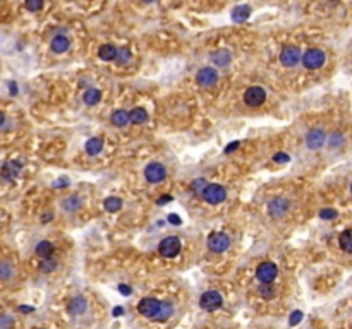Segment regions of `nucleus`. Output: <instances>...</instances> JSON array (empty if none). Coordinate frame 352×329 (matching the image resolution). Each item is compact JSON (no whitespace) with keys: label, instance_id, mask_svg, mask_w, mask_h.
Wrapping results in <instances>:
<instances>
[{"label":"nucleus","instance_id":"nucleus-1","mask_svg":"<svg viewBox=\"0 0 352 329\" xmlns=\"http://www.w3.org/2000/svg\"><path fill=\"white\" fill-rule=\"evenodd\" d=\"M302 64L306 69L314 70L325 64V54H323L319 48H309L306 54L302 55Z\"/></svg>","mask_w":352,"mask_h":329},{"label":"nucleus","instance_id":"nucleus-2","mask_svg":"<svg viewBox=\"0 0 352 329\" xmlns=\"http://www.w3.org/2000/svg\"><path fill=\"white\" fill-rule=\"evenodd\" d=\"M229 246H230V238L225 234H222V232H215V234L208 236V248L211 252H215V254L225 252Z\"/></svg>","mask_w":352,"mask_h":329},{"label":"nucleus","instance_id":"nucleus-3","mask_svg":"<svg viewBox=\"0 0 352 329\" xmlns=\"http://www.w3.org/2000/svg\"><path fill=\"white\" fill-rule=\"evenodd\" d=\"M199 306H201L203 310L213 312L223 306V298L218 292L211 290V292H206V294L201 295V298H199Z\"/></svg>","mask_w":352,"mask_h":329},{"label":"nucleus","instance_id":"nucleus-4","mask_svg":"<svg viewBox=\"0 0 352 329\" xmlns=\"http://www.w3.org/2000/svg\"><path fill=\"white\" fill-rule=\"evenodd\" d=\"M225 198H227L225 188L218 186V184H208V187L203 192V199L210 204H220L225 200Z\"/></svg>","mask_w":352,"mask_h":329},{"label":"nucleus","instance_id":"nucleus-5","mask_svg":"<svg viewBox=\"0 0 352 329\" xmlns=\"http://www.w3.org/2000/svg\"><path fill=\"white\" fill-rule=\"evenodd\" d=\"M163 302H160L157 298H143L138 306V310L141 316H145L148 319H155L157 314L160 312V307H162Z\"/></svg>","mask_w":352,"mask_h":329},{"label":"nucleus","instance_id":"nucleus-6","mask_svg":"<svg viewBox=\"0 0 352 329\" xmlns=\"http://www.w3.org/2000/svg\"><path fill=\"white\" fill-rule=\"evenodd\" d=\"M158 250L163 258H175V256L181 252V240L175 238V236H169V238H163L158 246Z\"/></svg>","mask_w":352,"mask_h":329},{"label":"nucleus","instance_id":"nucleus-7","mask_svg":"<svg viewBox=\"0 0 352 329\" xmlns=\"http://www.w3.org/2000/svg\"><path fill=\"white\" fill-rule=\"evenodd\" d=\"M265 100H266V93H265V90H263V88H259V86L249 88V90L244 93V102H246V105H249V106L263 105V103H265Z\"/></svg>","mask_w":352,"mask_h":329},{"label":"nucleus","instance_id":"nucleus-8","mask_svg":"<svg viewBox=\"0 0 352 329\" xmlns=\"http://www.w3.org/2000/svg\"><path fill=\"white\" fill-rule=\"evenodd\" d=\"M23 170V164L19 162H7L4 163L2 170H0V178H2V182H14L16 178L19 176Z\"/></svg>","mask_w":352,"mask_h":329},{"label":"nucleus","instance_id":"nucleus-9","mask_svg":"<svg viewBox=\"0 0 352 329\" xmlns=\"http://www.w3.org/2000/svg\"><path fill=\"white\" fill-rule=\"evenodd\" d=\"M277 272H278V270L273 262H263V264H259L258 271H256V278H258L261 283L268 284L277 278Z\"/></svg>","mask_w":352,"mask_h":329},{"label":"nucleus","instance_id":"nucleus-10","mask_svg":"<svg viewBox=\"0 0 352 329\" xmlns=\"http://www.w3.org/2000/svg\"><path fill=\"white\" fill-rule=\"evenodd\" d=\"M299 60H301V50H299L297 46H285L282 50V54H280V62H282V66L285 67H294L299 64Z\"/></svg>","mask_w":352,"mask_h":329},{"label":"nucleus","instance_id":"nucleus-11","mask_svg":"<svg viewBox=\"0 0 352 329\" xmlns=\"http://www.w3.org/2000/svg\"><path fill=\"white\" fill-rule=\"evenodd\" d=\"M145 176H146L148 182H151V184L162 182V180L167 176L165 166H163V164H160V163H150L145 168Z\"/></svg>","mask_w":352,"mask_h":329},{"label":"nucleus","instance_id":"nucleus-12","mask_svg":"<svg viewBox=\"0 0 352 329\" xmlns=\"http://www.w3.org/2000/svg\"><path fill=\"white\" fill-rule=\"evenodd\" d=\"M217 79H218V72L215 69H211V67H205V69H201L198 72V76H196L198 84L199 86H205V88L213 86V84L217 82Z\"/></svg>","mask_w":352,"mask_h":329},{"label":"nucleus","instance_id":"nucleus-13","mask_svg":"<svg viewBox=\"0 0 352 329\" xmlns=\"http://www.w3.org/2000/svg\"><path fill=\"white\" fill-rule=\"evenodd\" d=\"M287 210H289V202H287L285 199L277 198L268 202V212H270V216H273V218H282L287 212Z\"/></svg>","mask_w":352,"mask_h":329},{"label":"nucleus","instance_id":"nucleus-14","mask_svg":"<svg viewBox=\"0 0 352 329\" xmlns=\"http://www.w3.org/2000/svg\"><path fill=\"white\" fill-rule=\"evenodd\" d=\"M325 141H326V134L321 129L311 130L306 138V144L309 150H318V148H321L325 144Z\"/></svg>","mask_w":352,"mask_h":329},{"label":"nucleus","instance_id":"nucleus-15","mask_svg":"<svg viewBox=\"0 0 352 329\" xmlns=\"http://www.w3.org/2000/svg\"><path fill=\"white\" fill-rule=\"evenodd\" d=\"M69 45H71V42L67 36L57 34V36H54V40H52L50 48H52V52H55V54H64V52H67Z\"/></svg>","mask_w":352,"mask_h":329},{"label":"nucleus","instance_id":"nucleus-16","mask_svg":"<svg viewBox=\"0 0 352 329\" xmlns=\"http://www.w3.org/2000/svg\"><path fill=\"white\" fill-rule=\"evenodd\" d=\"M67 310H69V314H73V316H81L83 312L86 310L85 296H81V295L74 296V298L69 302V306H67Z\"/></svg>","mask_w":352,"mask_h":329},{"label":"nucleus","instance_id":"nucleus-17","mask_svg":"<svg viewBox=\"0 0 352 329\" xmlns=\"http://www.w3.org/2000/svg\"><path fill=\"white\" fill-rule=\"evenodd\" d=\"M211 60H213L215 66L225 67V66H229V64H230L232 55H230L229 50H218V52H215V54L211 55Z\"/></svg>","mask_w":352,"mask_h":329},{"label":"nucleus","instance_id":"nucleus-18","mask_svg":"<svg viewBox=\"0 0 352 329\" xmlns=\"http://www.w3.org/2000/svg\"><path fill=\"white\" fill-rule=\"evenodd\" d=\"M251 14V7L249 6H237L234 10H232V21L234 22H244Z\"/></svg>","mask_w":352,"mask_h":329},{"label":"nucleus","instance_id":"nucleus-19","mask_svg":"<svg viewBox=\"0 0 352 329\" xmlns=\"http://www.w3.org/2000/svg\"><path fill=\"white\" fill-rule=\"evenodd\" d=\"M338 246L342 247V250H345V252H349V254H352V228H349V230H345V232H342V234H340Z\"/></svg>","mask_w":352,"mask_h":329},{"label":"nucleus","instance_id":"nucleus-20","mask_svg":"<svg viewBox=\"0 0 352 329\" xmlns=\"http://www.w3.org/2000/svg\"><path fill=\"white\" fill-rule=\"evenodd\" d=\"M117 54L119 50L114 45H102L98 50V55L102 60H115L117 58Z\"/></svg>","mask_w":352,"mask_h":329},{"label":"nucleus","instance_id":"nucleus-21","mask_svg":"<svg viewBox=\"0 0 352 329\" xmlns=\"http://www.w3.org/2000/svg\"><path fill=\"white\" fill-rule=\"evenodd\" d=\"M35 250H37V254L40 258L47 259V258H50L52 252H54V246H52V242H49V240H42V242L37 244V248H35Z\"/></svg>","mask_w":352,"mask_h":329},{"label":"nucleus","instance_id":"nucleus-22","mask_svg":"<svg viewBox=\"0 0 352 329\" xmlns=\"http://www.w3.org/2000/svg\"><path fill=\"white\" fill-rule=\"evenodd\" d=\"M129 114H127L126 110H115L114 114H112V124L117 127H124L127 126V122H129Z\"/></svg>","mask_w":352,"mask_h":329},{"label":"nucleus","instance_id":"nucleus-23","mask_svg":"<svg viewBox=\"0 0 352 329\" xmlns=\"http://www.w3.org/2000/svg\"><path fill=\"white\" fill-rule=\"evenodd\" d=\"M83 100H85V103H86V105H90V106L97 105L100 100H102V91L91 88V90H88L86 93L83 94Z\"/></svg>","mask_w":352,"mask_h":329},{"label":"nucleus","instance_id":"nucleus-24","mask_svg":"<svg viewBox=\"0 0 352 329\" xmlns=\"http://www.w3.org/2000/svg\"><path fill=\"white\" fill-rule=\"evenodd\" d=\"M83 200L81 198H78V196H69L67 199L62 200V208L66 211H78L79 208H81Z\"/></svg>","mask_w":352,"mask_h":329},{"label":"nucleus","instance_id":"nucleus-25","mask_svg":"<svg viewBox=\"0 0 352 329\" xmlns=\"http://www.w3.org/2000/svg\"><path fill=\"white\" fill-rule=\"evenodd\" d=\"M129 118H131V122H133V124L139 126V124H145L146 120H148V114H146L145 108L138 106V108H134V110L129 114Z\"/></svg>","mask_w":352,"mask_h":329},{"label":"nucleus","instance_id":"nucleus-26","mask_svg":"<svg viewBox=\"0 0 352 329\" xmlns=\"http://www.w3.org/2000/svg\"><path fill=\"white\" fill-rule=\"evenodd\" d=\"M102 150H103V141L100 138H93V139H90V141L86 142V153L88 154L95 156V154H98Z\"/></svg>","mask_w":352,"mask_h":329},{"label":"nucleus","instance_id":"nucleus-27","mask_svg":"<svg viewBox=\"0 0 352 329\" xmlns=\"http://www.w3.org/2000/svg\"><path fill=\"white\" fill-rule=\"evenodd\" d=\"M174 314V307H172V304L169 302H163L162 307H160V312L157 314V318L155 320H158V322H162V320H167L170 318V316Z\"/></svg>","mask_w":352,"mask_h":329},{"label":"nucleus","instance_id":"nucleus-28","mask_svg":"<svg viewBox=\"0 0 352 329\" xmlns=\"http://www.w3.org/2000/svg\"><path fill=\"white\" fill-rule=\"evenodd\" d=\"M13 276V266L9 260H2L0 262V282H6Z\"/></svg>","mask_w":352,"mask_h":329},{"label":"nucleus","instance_id":"nucleus-29","mask_svg":"<svg viewBox=\"0 0 352 329\" xmlns=\"http://www.w3.org/2000/svg\"><path fill=\"white\" fill-rule=\"evenodd\" d=\"M103 206H105V210L109 211V212H115V211L121 210L122 200L119 199V198H109V199H105V202H103Z\"/></svg>","mask_w":352,"mask_h":329},{"label":"nucleus","instance_id":"nucleus-30","mask_svg":"<svg viewBox=\"0 0 352 329\" xmlns=\"http://www.w3.org/2000/svg\"><path fill=\"white\" fill-rule=\"evenodd\" d=\"M208 187L206 180L205 178H196L193 184H191V188H193V192L196 196H201L203 198V192H205V188Z\"/></svg>","mask_w":352,"mask_h":329},{"label":"nucleus","instance_id":"nucleus-31","mask_svg":"<svg viewBox=\"0 0 352 329\" xmlns=\"http://www.w3.org/2000/svg\"><path fill=\"white\" fill-rule=\"evenodd\" d=\"M57 268V260L55 259H52V258H47V259H43V260H40V271H43V272H52Z\"/></svg>","mask_w":352,"mask_h":329},{"label":"nucleus","instance_id":"nucleus-32","mask_svg":"<svg viewBox=\"0 0 352 329\" xmlns=\"http://www.w3.org/2000/svg\"><path fill=\"white\" fill-rule=\"evenodd\" d=\"M129 60H131V52H129V50H126V48L119 50L117 58H115V62H117L119 66H122V64H127Z\"/></svg>","mask_w":352,"mask_h":329},{"label":"nucleus","instance_id":"nucleus-33","mask_svg":"<svg viewBox=\"0 0 352 329\" xmlns=\"http://www.w3.org/2000/svg\"><path fill=\"white\" fill-rule=\"evenodd\" d=\"M14 324V319L9 314H0V329H11Z\"/></svg>","mask_w":352,"mask_h":329},{"label":"nucleus","instance_id":"nucleus-34","mask_svg":"<svg viewBox=\"0 0 352 329\" xmlns=\"http://www.w3.org/2000/svg\"><path fill=\"white\" fill-rule=\"evenodd\" d=\"M302 318H304V314H302L301 310H294L290 314V318H289V324H290V326H297V324L302 320Z\"/></svg>","mask_w":352,"mask_h":329},{"label":"nucleus","instance_id":"nucleus-35","mask_svg":"<svg viewBox=\"0 0 352 329\" xmlns=\"http://www.w3.org/2000/svg\"><path fill=\"white\" fill-rule=\"evenodd\" d=\"M259 296H263V298H273L275 290L271 286H268V284H265V286L259 288Z\"/></svg>","mask_w":352,"mask_h":329},{"label":"nucleus","instance_id":"nucleus-36","mask_svg":"<svg viewBox=\"0 0 352 329\" xmlns=\"http://www.w3.org/2000/svg\"><path fill=\"white\" fill-rule=\"evenodd\" d=\"M337 214H338V212L335 211V210H323V211H319V218H321V220H335V218H337Z\"/></svg>","mask_w":352,"mask_h":329},{"label":"nucleus","instance_id":"nucleus-37","mask_svg":"<svg viewBox=\"0 0 352 329\" xmlns=\"http://www.w3.org/2000/svg\"><path fill=\"white\" fill-rule=\"evenodd\" d=\"M43 7V4L40 2V0H30V2H26V9L31 10V12H37Z\"/></svg>","mask_w":352,"mask_h":329},{"label":"nucleus","instance_id":"nucleus-38","mask_svg":"<svg viewBox=\"0 0 352 329\" xmlns=\"http://www.w3.org/2000/svg\"><path fill=\"white\" fill-rule=\"evenodd\" d=\"M290 160V156L289 154H285V153H277L273 156V162L275 163H287Z\"/></svg>","mask_w":352,"mask_h":329},{"label":"nucleus","instance_id":"nucleus-39","mask_svg":"<svg viewBox=\"0 0 352 329\" xmlns=\"http://www.w3.org/2000/svg\"><path fill=\"white\" fill-rule=\"evenodd\" d=\"M338 142H343V139H342V136H340L338 132H337V134H333L330 138V144H331V146H337Z\"/></svg>","mask_w":352,"mask_h":329},{"label":"nucleus","instance_id":"nucleus-40","mask_svg":"<svg viewBox=\"0 0 352 329\" xmlns=\"http://www.w3.org/2000/svg\"><path fill=\"white\" fill-rule=\"evenodd\" d=\"M169 222H170L172 224H181V223H182L181 218H179L177 214H169Z\"/></svg>","mask_w":352,"mask_h":329},{"label":"nucleus","instance_id":"nucleus-41","mask_svg":"<svg viewBox=\"0 0 352 329\" xmlns=\"http://www.w3.org/2000/svg\"><path fill=\"white\" fill-rule=\"evenodd\" d=\"M237 148H239V142H237V141H235V142H232V144H229V146L225 148V153H232V151H234V150H237Z\"/></svg>","mask_w":352,"mask_h":329},{"label":"nucleus","instance_id":"nucleus-42","mask_svg":"<svg viewBox=\"0 0 352 329\" xmlns=\"http://www.w3.org/2000/svg\"><path fill=\"white\" fill-rule=\"evenodd\" d=\"M119 292L124 295H131V288L127 286V284H121V286H119Z\"/></svg>","mask_w":352,"mask_h":329},{"label":"nucleus","instance_id":"nucleus-43","mask_svg":"<svg viewBox=\"0 0 352 329\" xmlns=\"http://www.w3.org/2000/svg\"><path fill=\"white\" fill-rule=\"evenodd\" d=\"M9 91H11V94H18V86H16V82L14 81H11L9 82Z\"/></svg>","mask_w":352,"mask_h":329},{"label":"nucleus","instance_id":"nucleus-44","mask_svg":"<svg viewBox=\"0 0 352 329\" xmlns=\"http://www.w3.org/2000/svg\"><path fill=\"white\" fill-rule=\"evenodd\" d=\"M112 314H114V318H121V314H124V308L122 307H115Z\"/></svg>","mask_w":352,"mask_h":329},{"label":"nucleus","instance_id":"nucleus-45","mask_svg":"<svg viewBox=\"0 0 352 329\" xmlns=\"http://www.w3.org/2000/svg\"><path fill=\"white\" fill-rule=\"evenodd\" d=\"M64 186H69V180L64 178V180H59V182L54 184V187H64Z\"/></svg>","mask_w":352,"mask_h":329},{"label":"nucleus","instance_id":"nucleus-46","mask_svg":"<svg viewBox=\"0 0 352 329\" xmlns=\"http://www.w3.org/2000/svg\"><path fill=\"white\" fill-rule=\"evenodd\" d=\"M169 200H172V198H170V196H165V198H160V199L157 200V204H158V206H162V204L169 202Z\"/></svg>","mask_w":352,"mask_h":329},{"label":"nucleus","instance_id":"nucleus-47","mask_svg":"<svg viewBox=\"0 0 352 329\" xmlns=\"http://www.w3.org/2000/svg\"><path fill=\"white\" fill-rule=\"evenodd\" d=\"M52 216H54L52 212H45V214H43V218H42V222H43V223H49L50 220H52Z\"/></svg>","mask_w":352,"mask_h":329},{"label":"nucleus","instance_id":"nucleus-48","mask_svg":"<svg viewBox=\"0 0 352 329\" xmlns=\"http://www.w3.org/2000/svg\"><path fill=\"white\" fill-rule=\"evenodd\" d=\"M19 310H21V312H33L35 308H33V307H26V306H21V307H19Z\"/></svg>","mask_w":352,"mask_h":329},{"label":"nucleus","instance_id":"nucleus-49","mask_svg":"<svg viewBox=\"0 0 352 329\" xmlns=\"http://www.w3.org/2000/svg\"><path fill=\"white\" fill-rule=\"evenodd\" d=\"M4 122H6V115H4L2 112H0V126H2Z\"/></svg>","mask_w":352,"mask_h":329},{"label":"nucleus","instance_id":"nucleus-50","mask_svg":"<svg viewBox=\"0 0 352 329\" xmlns=\"http://www.w3.org/2000/svg\"><path fill=\"white\" fill-rule=\"evenodd\" d=\"M350 190H352V186H350Z\"/></svg>","mask_w":352,"mask_h":329}]
</instances>
